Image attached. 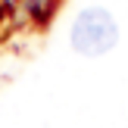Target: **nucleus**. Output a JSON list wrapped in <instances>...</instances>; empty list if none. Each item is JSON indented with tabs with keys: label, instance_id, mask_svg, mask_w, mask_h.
<instances>
[{
	"label": "nucleus",
	"instance_id": "f03ea898",
	"mask_svg": "<svg viewBox=\"0 0 128 128\" xmlns=\"http://www.w3.org/2000/svg\"><path fill=\"white\" fill-rule=\"evenodd\" d=\"M50 3H53V0H25V6H28L31 12H47Z\"/></svg>",
	"mask_w": 128,
	"mask_h": 128
},
{
	"label": "nucleus",
	"instance_id": "f257e3e1",
	"mask_svg": "<svg viewBox=\"0 0 128 128\" xmlns=\"http://www.w3.org/2000/svg\"><path fill=\"white\" fill-rule=\"evenodd\" d=\"M116 41H119L116 19L100 6L84 10L72 25V47L81 56H103L106 50L116 47Z\"/></svg>",
	"mask_w": 128,
	"mask_h": 128
}]
</instances>
